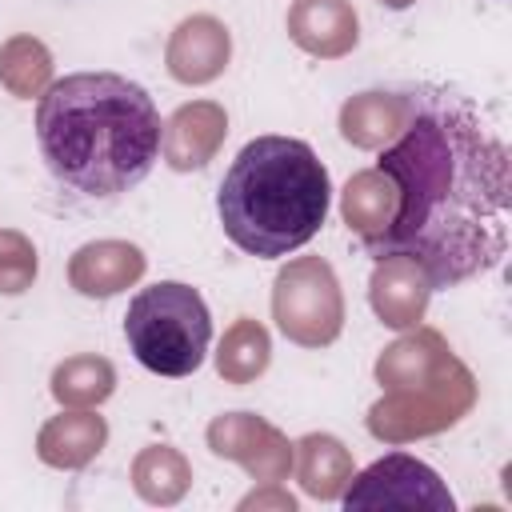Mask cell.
<instances>
[{
	"instance_id": "cell-12",
	"label": "cell",
	"mask_w": 512,
	"mask_h": 512,
	"mask_svg": "<svg viewBox=\"0 0 512 512\" xmlns=\"http://www.w3.org/2000/svg\"><path fill=\"white\" fill-rule=\"evenodd\" d=\"M148 260L136 244L128 240H92L84 248L72 252L68 260V284L80 292V296H116L124 288H132L140 276H144Z\"/></svg>"
},
{
	"instance_id": "cell-11",
	"label": "cell",
	"mask_w": 512,
	"mask_h": 512,
	"mask_svg": "<svg viewBox=\"0 0 512 512\" xmlns=\"http://www.w3.org/2000/svg\"><path fill=\"white\" fill-rule=\"evenodd\" d=\"M224 136H228L224 108L212 104V100H192V104H180L168 116V124L160 132V152H164L168 168L192 172V168H204L216 156Z\"/></svg>"
},
{
	"instance_id": "cell-14",
	"label": "cell",
	"mask_w": 512,
	"mask_h": 512,
	"mask_svg": "<svg viewBox=\"0 0 512 512\" xmlns=\"http://www.w3.org/2000/svg\"><path fill=\"white\" fill-rule=\"evenodd\" d=\"M108 444V424L92 408H68L52 416L36 436V456L48 468H84Z\"/></svg>"
},
{
	"instance_id": "cell-7",
	"label": "cell",
	"mask_w": 512,
	"mask_h": 512,
	"mask_svg": "<svg viewBox=\"0 0 512 512\" xmlns=\"http://www.w3.org/2000/svg\"><path fill=\"white\" fill-rule=\"evenodd\" d=\"M344 508H424V512H452L456 500L448 492V484L436 476V468H428L424 460L408 456V452H388L380 460H372L364 472H356L348 480V488L340 492Z\"/></svg>"
},
{
	"instance_id": "cell-6",
	"label": "cell",
	"mask_w": 512,
	"mask_h": 512,
	"mask_svg": "<svg viewBox=\"0 0 512 512\" xmlns=\"http://www.w3.org/2000/svg\"><path fill=\"white\" fill-rule=\"evenodd\" d=\"M272 320L300 348H328L344 328V296L328 260L296 256L276 272Z\"/></svg>"
},
{
	"instance_id": "cell-3",
	"label": "cell",
	"mask_w": 512,
	"mask_h": 512,
	"mask_svg": "<svg viewBox=\"0 0 512 512\" xmlns=\"http://www.w3.org/2000/svg\"><path fill=\"white\" fill-rule=\"evenodd\" d=\"M332 180L312 144L296 136L248 140L220 180L216 212L224 236L260 260L304 248L328 220Z\"/></svg>"
},
{
	"instance_id": "cell-23",
	"label": "cell",
	"mask_w": 512,
	"mask_h": 512,
	"mask_svg": "<svg viewBox=\"0 0 512 512\" xmlns=\"http://www.w3.org/2000/svg\"><path fill=\"white\" fill-rule=\"evenodd\" d=\"M36 280V248L24 232L0 228V292L20 296Z\"/></svg>"
},
{
	"instance_id": "cell-10",
	"label": "cell",
	"mask_w": 512,
	"mask_h": 512,
	"mask_svg": "<svg viewBox=\"0 0 512 512\" xmlns=\"http://www.w3.org/2000/svg\"><path fill=\"white\" fill-rule=\"evenodd\" d=\"M428 296H432V280L424 276V268L408 256H380L368 280V300L372 312L380 316V324L388 328H416L428 312Z\"/></svg>"
},
{
	"instance_id": "cell-18",
	"label": "cell",
	"mask_w": 512,
	"mask_h": 512,
	"mask_svg": "<svg viewBox=\"0 0 512 512\" xmlns=\"http://www.w3.org/2000/svg\"><path fill=\"white\" fill-rule=\"evenodd\" d=\"M340 212H344V224H348L360 240H372L376 232L388 228V220H392V212H396V188H392V180H388L380 168L356 172V176L344 184Z\"/></svg>"
},
{
	"instance_id": "cell-9",
	"label": "cell",
	"mask_w": 512,
	"mask_h": 512,
	"mask_svg": "<svg viewBox=\"0 0 512 512\" xmlns=\"http://www.w3.org/2000/svg\"><path fill=\"white\" fill-rule=\"evenodd\" d=\"M232 56V36L216 16H188L176 24L164 48V64L180 84H212Z\"/></svg>"
},
{
	"instance_id": "cell-19",
	"label": "cell",
	"mask_w": 512,
	"mask_h": 512,
	"mask_svg": "<svg viewBox=\"0 0 512 512\" xmlns=\"http://www.w3.org/2000/svg\"><path fill=\"white\" fill-rule=\"evenodd\" d=\"M268 360H272V340H268L264 324L248 320V316H240L216 348V372L228 384H252L268 368Z\"/></svg>"
},
{
	"instance_id": "cell-24",
	"label": "cell",
	"mask_w": 512,
	"mask_h": 512,
	"mask_svg": "<svg viewBox=\"0 0 512 512\" xmlns=\"http://www.w3.org/2000/svg\"><path fill=\"white\" fill-rule=\"evenodd\" d=\"M268 504H272V508H284V512L296 508V500H292L288 492H276V488H272V492H252V496L240 500V508H268Z\"/></svg>"
},
{
	"instance_id": "cell-13",
	"label": "cell",
	"mask_w": 512,
	"mask_h": 512,
	"mask_svg": "<svg viewBox=\"0 0 512 512\" xmlns=\"http://www.w3.org/2000/svg\"><path fill=\"white\" fill-rule=\"evenodd\" d=\"M288 36L320 60H336V56H348L356 48L360 20H356L348 0H292Z\"/></svg>"
},
{
	"instance_id": "cell-15",
	"label": "cell",
	"mask_w": 512,
	"mask_h": 512,
	"mask_svg": "<svg viewBox=\"0 0 512 512\" xmlns=\"http://www.w3.org/2000/svg\"><path fill=\"white\" fill-rule=\"evenodd\" d=\"M452 360V348L444 344V336L436 328H412L408 336H400L396 344H388L376 360V380L388 388H404V384H420L428 376H436L444 364Z\"/></svg>"
},
{
	"instance_id": "cell-17",
	"label": "cell",
	"mask_w": 512,
	"mask_h": 512,
	"mask_svg": "<svg viewBox=\"0 0 512 512\" xmlns=\"http://www.w3.org/2000/svg\"><path fill=\"white\" fill-rule=\"evenodd\" d=\"M292 464H296V480L308 496L316 500H340V492L352 480V456L348 448L328 436V432H308L296 448H292Z\"/></svg>"
},
{
	"instance_id": "cell-5",
	"label": "cell",
	"mask_w": 512,
	"mask_h": 512,
	"mask_svg": "<svg viewBox=\"0 0 512 512\" xmlns=\"http://www.w3.org/2000/svg\"><path fill=\"white\" fill-rule=\"evenodd\" d=\"M476 404L472 372L452 356L436 376L404 388H388L368 408V432L384 444H404L416 436H436L452 428Z\"/></svg>"
},
{
	"instance_id": "cell-4",
	"label": "cell",
	"mask_w": 512,
	"mask_h": 512,
	"mask_svg": "<svg viewBox=\"0 0 512 512\" xmlns=\"http://www.w3.org/2000/svg\"><path fill=\"white\" fill-rule=\"evenodd\" d=\"M124 340L132 356L156 376H192L212 340L204 296L184 280H156L140 288L124 312Z\"/></svg>"
},
{
	"instance_id": "cell-2",
	"label": "cell",
	"mask_w": 512,
	"mask_h": 512,
	"mask_svg": "<svg viewBox=\"0 0 512 512\" xmlns=\"http://www.w3.org/2000/svg\"><path fill=\"white\" fill-rule=\"evenodd\" d=\"M160 112L120 72H72L36 104V140L48 172L80 196L112 200L136 188L160 156Z\"/></svg>"
},
{
	"instance_id": "cell-22",
	"label": "cell",
	"mask_w": 512,
	"mask_h": 512,
	"mask_svg": "<svg viewBox=\"0 0 512 512\" xmlns=\"http://www.w3.org/2000/svg\"><path fill=\"white\" fill-rule=\"evenodd\" d=\"M0 84L20 96H44V88L52 84V52L36 40V36H12L0 48Z\"/></svg>"
},
{
	"instance_id": "cell-16",
	"label": "cell",
	"mask_w": 512,
	"mask_h": 512,
	"mask_svg": "<svg viewBox=\"0 0 512 512\" xmlns=\"http://www.w3.org/2000/svg\"><path fill=\"white\" fill-rule=\"evenodd\" d=\"M408 120L404 92H360L340 108V136L356 148H384Z\"/></svg>"
},
{
	"instance_id": "cell-8",
	"label": "cell",
	"mask_w": 512,
	"mask_h": 512,
	"mask_svg": "<svg viewBox=\"0 0 512 512\" xmlns=\"http://www.w3.org/2000/svg\"><path fill=\"white\" fill-rule=\"evenodd\" d=\"M208 448L224 460H236L252 480L276 484L292 472V444L280 428L252 412H228L208 424Z\"/></svg>"
},
{
	"instance_id": "cell-25",
	"label": "cell",
	"mask_w": 512,
	"mask_h": 512,
	"mask_svg": "<svg viewBox=\"0 0 512 512\" xmlns=\"http://www.w3.org/2000/svg\"><path fill=\"white\" fill-rule=\"evenodd\" d=\"M380 4H388V8H408V4H416V0H380Z\"/></svg>"
},
{
	"instance_id": "cell-1",
	"label": "cell",
	"mask_w": 512,
	"mask_h": 512,
	"mask_svg": "<svg viewBox=\"0 0 512 512\" xmlns=\"http://www.w3.org/2000/svg\"><path fill=\"white\" fill-rule=\"evenodd\" d=\"M404 96L408 120L380 152L396 212L364 248L372 260L408 256L432 288H456L508 252V148L460 92L420 84Z\"/></svg>"
},
{
	"instance_id": "cell-21",
	"label": "cell",
	"mask_w": 512,
	"mask_h": 512,
	"mask_svg": "<svg viewBox=\"0 0 512 512\" xmlns=\"http://www.w3.org/2000/svg\"><path fill=\"white\" fill-rule=\"evenodd\" d=\"M116 368L104 356H68L52 372V396L64 408H96L112 396Z\"/></svg>"
},
{
	"instance_id": "cell-20",
	"label": "cell",
	"mask_w": 512,
	"mask_h": 512,
	"mask_svg": "<svg viewBox=\"0 0 512 512\" xmlns=\"http://www.w3.org/2000/svg\"><path fill=\"white\" fill-rule=\"evenodd\" d=\"M132 488L148 504H176L192 488V468L176 448L152 444L132 460Z\"/></svg>"
}]
</instances>
